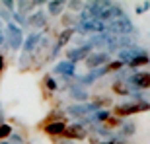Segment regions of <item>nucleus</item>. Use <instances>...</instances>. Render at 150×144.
<instances>
[{
    "label": "nucleus",
    "mask_w": 150,
    "mask_h": 144,
    "mask_svg": "<svg viewBox=\"0 0 150 144\" xmlns=\"http://www.w3.org/2000/svg\"><path fill=\"white\" fill-rule=\"evenodd\" d=\"M68 95H70L74 101H78V103H86V101L90 100L88 97V90L84 88V86H80V84L68 86Z\"/></svg>",
    "instance_id": "obj_13"
},
{
    "label": "nucleus",
    "mask_w": 150,
    "mask_h": 144,
    "mask_svg": "<svg viewBox=\"0 0 150 144\" xmlns=\"http://www.w3.org/2000/svg\"><path fill=\"white\" fill-rule=\"evenodd\" d=\"M86 136H88V131H86V127H82L80 123L67 125L64 133H62V138L68 140V142H72V140H84Z\"/></svg>",
    "instance_id": "obj_7"
},
{
    "label": "nucleus",
    "mask_w": 150,
    "mask_h": 144,
    "mask_svg": "<svg viewBox=\"0 0 150 144\" xmlns=\"http://www.w3.org/2000/svg\"><path fill=\"white\" fill-rule=\"evenodd\" d=\"M129 88L131 90H140V92H146L150 88V72H137L134 70L129 78Z\"/></svg>",
    "instance_id": "obj_6"
},
{
    "label": "nucleus",
    "mask_w": 150,
    "mask_h": 144,
    "mask_svg": "<svg viewBox=\"0 0 150 144\" xmlns=\"http://www.w3.org/2000/svg\"><path fill=\"white\" fill-rule=\"evenodd\" d=\"M105 68H107V74H109V72H119L121 68H125V64L121 61H109L105 64Z\"/></svg>",
    "instance_id": "obj_25"
},
{
    "label": "nucleus",
    "mask_w": 150,
    "mask_h": 144,
    "mask_svg": "<svg viewBox=\"0 0 150 144\" xmlns=\"http://www.w3.org/2000/svg\"><path fill=\"white\" fill-rule=\"evenodd\" d=\"M146 64H150V56L148 55H140V56H134L133 61L129 62V68H131V70H134V68L146 66Z\"/></svg>",
    "instance_id": "obj_21"
},
{
    "label": "nucleus",
    "mask_w": 150,
    "mask_h": 144,
    "mask_svg": "<svg viewBox=\"0 0 150 144\" xmlns=\"http://www.w3.org/2000/svg\"><path fill=\"white\" fill-rule=\"evenodd\" d=\"M107 62H109V55H107L105 51H98V53H90L88 59H86V66L90 70H94V68H101L105 66Z\"/></svg>",
    "instance_id": "obj_10"
},
{
    "label": "nucleus",
    "mask_w": 150,
    "mask_h": 144,
    "mask_svg": "<svg viewBox=\"0 0 150 144\" xmlns=\"http://www.w3.org/2000/svg\"><path fill=\"white\" fill-rule=\"evenodd\" d=\"M31 23V25H35V28H43L45 23H47V18H45V14L41 10H35L33 16L28 18V25Z\"/></svg>",
    "instance_id": "obj_20"
},
{
    "label": "nucleus",
    "mask_w": 150,
    "mask_h": 144,
    "mask_svg": "<svg viewBox=\"0 0 150 144\" xmlns=\"http://www.w3.org/2000/svg\"><path fill=\"white\" fill-rule=\"evenodd\" d=\"M2 6H4L6 10H10V12H14V2H12V0H4V2H2Z\"/></svg>",
    "instance_id": "obj_29"
},
{
    "label": "nucleus",
    "mask_w": 150,
    "mask_h": 144,
    "mask_svg": "<svg viewBox=\"0 0 150 144\" xmlns=\"http://www.w3.org/2000/svg\"><path fill=\"white\" fill-rule=\"evenodd\" d=\"M134 133H137V125H134L133 121H123V125L119 127V136H121L123 140L129 138V136H133Z\"/></svg>",
    "instance_id": "obj_18"
},
{
    "label": "nucleus",
    "mask_w": 150,
    "mask_h": 144,
    "mask_svg": "<svg viewBox=\"0 0 150 144\" xmlns=\"http://www.w3.org/2000/svg\"><path fill=\"white\" fill-rule=\"evenodd\" d=\"M64 8H67V2H62V0H51L47 4V12L51 16H61Z\"/></svg>",
    "instance_id": "obj_19"
},
{
    "label": "nucleus",
    "mask_w": 150,
    "mask_h": 144,
    "mask_svg": "<svg viewBox=\"0 0 150 144\" xmlns=\"http://www.w3.org/2000/svg\"><path fill=\"white\" fill-rule=\"evenodd\" d=\"M62 23H64L67 28H74V25H70V23H76V22H74L70 16H64V18H62Z\"/></svg>",
    "instance_id": "obj_28"
},
{
    "label": "nucleus",
    "mask_w": 150,
    "mask_h": 144,
    "mask_svg": "<svg viewBox=\"0 0 150 144\" xmlns=\"http://www.w3.org/2000/svg\"><path fill=\"white\" fill-rule=\"evenodd\" d=\"M96 111H100V109H98V105H96L94 101H86V103H72V105H68L67 115L74 117V119H84V117L92 115Z\"/></svg>",
    "instance_id": "obj_4"
},
{
    "label": "nucleus",
    "mask_w": 150,
    "mask_h": 144,
    "mask_svg": "<svg viewBox=\"0 0 150 144\" xmlns=\"http://www.w3.org/2000/svg\"><path fill=\"white\" fill-rule=\"evenodd\" d=\"M41 88L47 92V97H49V94H53V92H57V90H59V82L55 80V76H53V74H45L43 80H41Z\"/></svg>",
    "instance_id": "obj_17"
},
{
    "label": "nucleus",
    "mask_w": 150,
    "mask_h": 144,
    "mask_svg": "<svg viewBox=\"0 0 150 144\" xmlns=\"http://www.w3.org/2000/svg\"><path fill=\"white\" fill-rule=\"evenodd\" d=\"M101 125H103L105 128H109V131H111V128H115V127L119 128L123 125V119H119V117H115V115H109V117H107V121L101 123Z\"/></svg>",
    "instance_id": "obj_23"
},
{
    "label": "nucleus",
    "mask_w": 150,
    "mask_h": 144,
    "mask_svg": "<svg viewBox=\"0 0 150 144\" xmlns=\"http://www.w3.org/2000/svg\"><path fill=\"white\" fill-rule=\"evenodd\" d=\"M150 10V2H142V4L139 6V8H137V10H134V14H144V12H148Z\"/></svg>",
    "instance_id": "obj_27"
},
{
    "label": "nucleus",
    "mask_w": 150,
    "mask_h": 144,
    "mask_svg": "<svg viewBox=\"0 0 150 144\" xmlns=\"http://www.w3.org/2000/svg\"><path fill=\"white\" fill-rule=\"evenodd\" d=\"M146 111H150V101H127V103H119V105L113 107L111 115L125 119V117L137 115V113H146Z\"/></svg>",
    "instance_id": "obj_1"
},
{
    "label": "nucleus",
    "mask_w": 150,
    "mask_h": 144,
    "mask_svg": "<svg viewBox=\"0 0 150 144\" xmlns=\"http://www.w3.org/2000/svg\"><path fill=\"white\" fill-rule=\"evenodd\" d=\"M90 53H92V47H90L88 43H82L80 47H72V49L67 51V61L76 64L78 61H86Z\"/></svg>",
    "instance_id": "obj_9"
},
{
    "label": "nucleus",
    "mask_w": 150,
    "mask_h": 144,
    "mask_svg": "<svg viewBox=\"0 0 150 144\" xmlns=\"http://www.w3.org/2000/svg\"><path fill=\"white\" fill-rule=\"evenodd\" d=\"M98 144H125V142H109V140H103V142H98Z\"/></svg>",
    "instance_id": "obj_31"
},
{
    "label": "nucleus",
    "mask_w": 150,
    "mask_h": 144,
    "mask_svg": "<svg viewBox=\"0 0 150 144\" xmlns=\"http://www.w3.org/2000/svg\"><path fill=\"white\" fill-rule=\"evenodd\" d=\"M107 74V68L105 66H101V68H94V70H88L86 74H82V76H76V80H78V84L80 86H92L94 82H98L100 78H103Z\"/></svg>",
    "instance_id": "obj_8"
},
{
    "label": "nucleus",
    "mask_w": 150,
    "mask_h": 144,
    "mask_svg": "<svg viewBox=\"0 0 150 144\" xmlns=\"http://www.w3.org/2000/svg\"><path fill=\"white\" fill-rule=\"evenodd\" d=\"M105 31L111 35H133L134 25L127 16H121L117 20H113V22L105 23Z\"/></svg>",
    "instance_id": "obj_2"
},
{
    "label": "nucleus",
    "mask_w": 150,
    "mask_h": 144,
    "mask_svg": "<svg viewBox=\"0 0 150 144\" xmlns=\"http://www.w3.org/2000/svg\"><path fill=\"white\" fill-rule=\"evenodd\" d=\"M4 37H6V43L12 51H20L23 45V31L18 28L16 23H6V29H4Z\"/></svg>",
    "instance_id": "obj_3"
},
{
    "label": "nucleus",
    "mask_w": 150,
    "mask_h": 144,
    "mask_svg": "<svg viewBox=\"0 0 150 144\" xmlns=\"http://www.w3.org/2000/svg\"><path fill=\"white\" fill-rule=\"evenodd\" d=\"M53 74L57 76H62V78H72L76 76V64L70 61H59L53 68Z\"/></svg>",
    "instance_id": "obj_11"
},
{
    "label": "nucleus",
    "mask_w": 150,
    "mask_h": 144,
    "mask_svg": "<svg viewBox=\"0 0 150 144\" xmlns=\"http://www.w3.org/2000/svg\"><path fill=\"white\" fill-rule=\"evenodd\" d=\"M74 33H76V31H74V28H64V29H62L61 33H59V39H57L55 47H53V55H59V51H61L62 47H64V45L72 39Z\"/></svg>",
    "instance_id": "obj_15"
},
{
    "label": "nucleus",
    "mask_w": 150,
    "mask_h": 144,
    "mask_svg": "<svg viewBox=\"0 0 150 144\" xmlns=\"http://www.w3.org/2000/svg\"><path fill=\"white\" fill-rule=\"evenodd\" d=\"M67 8L72 12H82L84 8H86V2H80V0H70V2H67Z\"/></svg>",
    "instance_id": "obj_24"
},
{
    "label": "nucleus",
    "mask_w": 150,
    "mask_h": 144,
    "mask_svg": "<svg viewBox=\"0 0 150 144\" xmlns=\"http://www.w3.org/2000/svg\"><path fill=\"white\" fill-rule=\"evenodd\" d=\"M121 16H125V14H123V10L117 4H111L109 8H105V10L98 16V20H100L101 23H105V22L109 23V22H113V20H117V18H121Z\"/></svg>",
    "instance_id": "obj_12"
},
{
    "label": "nucleus",
    "mask_w": 150,
    "mask_h": 144,
    "mask_svg": "<svg viewBox=\"0 0 150 144\" xmlns=\"http://www.w3.org/2000/svg\"><path fill=\"white\" fill-rule=\"evenodd\" d=\"M74 31H78V33L82 35H88V33H105V23H101L100 20H88V22H78L76 28H74Z\"/></svg>",
    "instance_id": "obj_5"
},
{
    "label": "nucleus",
    "mask_w": 150,
    "mask_h": 144,
    "mask_svg": "<svg viewBox=\"0 0 150 144\" xmlns=\"http://www.w3.org/2000/svg\"><path fill=\"white\" fill-rule=\"evenodd\" d=\"M41 37H43L41 33H31V35H28V37L23 39V45H22L23 55H31L39 45H41Z\"/></svg>",
    "instance_id": "obj_14"
},
{
    "label": "nucleus",
    "mask_w": 150,
    "mask_h": 144,
    "mask_svg": "<svg viewBox=\"0 0 150 144\" xmlns=\"http://www.w3.org/2000/svg\"><path fill=\"white\" fill-rule=\"evenodd\" d=\"M64 128H67V123H64V121H55V123L45 125V127H43V133H47L49 136H62Z\"/></svg>",
    "instance_id": "obj_16"
},
{
    "label": "nucleus",
    "mask_w": 150,
    "mask_h": 144,
    "mask_svg": "<svg viewBox=\"0 0 150 144\" xmlns=\"http://www.w3.org/2000/svg\"><path fill=\"white\" fill-rule=\"evenodd\" d=\"M4 68H6V61H4V55H0V74L4 72Z\"/></svg>",
    "instance_id": "obj_30"
},
{
    "label": "nucleus",
    "mask_w": 150,
    "mask_h": 144,
    "mask_svg": "<svg viewBox=\"0 0 150 144\" xmlns=\"http://www.w3.org/2000/svg\"><path fill=\"white\" fill-rule=\"evenodd\" d=\"M2 144H10V142H8V140H4V142H2Z\"/></svg>",
    "instance_id": "obj_32"
},
{
    "label": "nucleus",
    "mask_w": 150,
    "mask_h": 144,
    "mask_svg": "<svg viewBox=\"0 0 150 144\" xmlns=\"http://www.w3.org/2000/svg\"><path fill=\"white\" fill-rule=\"evenodd\" d=\"M94 103L98 105V109H101V107L109 105V103H111V100H109V97H96V100H94Z\"/></svg>",
    "instance_id": "obj_26"
},
{
    "label": "nucleus",
    "mask_w": 150,
    "mask_h": 144,
    "mask_svg": "<svg viewBox=\"0 0 150 144\" xmlns=\"http://www.w3.org/2000/svg\"><path fill=\"white\" fill-rule=\"evenodd\" d=\"M111 90L119 95H131V88H129V84H125V82H113Z\"/></svg>",
    "instance_id": "obj_22"
}]
</instances>
